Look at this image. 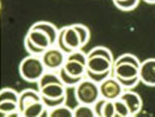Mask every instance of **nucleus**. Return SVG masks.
Instances as JSON below:
<instances>
[{"label":"nucleus","mask_w":155,"mask_h":117,"mask_svg":"<svg viewBox=\"0 0 155 117\" xmlns=\"http://www.w3.org/2000/svg\"><path fill=\"white\" fill-rule=\"evenodd\" d=\"M47 72L41 56L28 55L20 62L19 73L23 80L30 83H37L41 77Z\"/></svg>","instance_id":"obj_1"},{"label":"nucleus","mask_w":155,"mask_h":117,"mask_svg":"<svg viewBox=\"0 0 155 117\" xmlns=\"http://www.w3.org/2000/svg\"><path fill=\"white\" fill-rule=\"evenodd\" d=\"M55 46L59 48L62 52H64L66 55H68L74 51H77V50L83 49L79 32L77 31V29L72 24L59 29V34Z\"/></svg>","instance_id":"obj_2"},{"label":"nucleus","mask_w":155,"mask_h":117,"mask_svg":"<svg viewBox=\"0 0 155 117\" xmlns=\"http://www.w3.org/2000/svg\"><path fill=\"white\" fill-rule=\"evenodd\" d=\"M74 98L79 104L93 105L98 99H101L99 85L94 81L90 80L85 76L84 79L78 83L74 87Z\"/></svg>","instance_id":"obj_3"},{"label":"nucleus","mask_w":155,"mask_h":117,"mask_svg":"<svg viewBox=\"0 0 155 117\" xmlns=\"http://www.w3.org/2000/svg\"><path fill=\"white\" fill-rule=\"evenodd\" d=\"M87 54L82 50H77L66 55L65 63L62 68L67 74L77 78H84L87 71Z\"/></svg>","instance_id":"obj_4"},{"label":"nucleus","mask_w":155,"mask_h":117,"mask_svg":"<svg viewBox=\"0 0 155 117\" xmlns=\"http://www.w3.org/2000/svg\"><path fill=\"white\" fill-rule=\"evenodd\" d=\"M47 71L58 72L64 65L66 60V54L62 52L56 46H52L47 49L41 56Z\"/></svg>","instance_id":"obj_5"},{"label":"nucleus","mask_w":155,"mask_h":117,"mask_svg":"<svg viewBox=\"0 0 155 117\" xmlns=\"http://www.w3.org/2000/svg\"><path fill=\"white\" fill-rule=\"evenodd\" d=\"M99 91H101V98L115 101L117 99H120L121 94L123 93L124 88L120 84V82L112 75L109 78H107L104 81L98 84Z\"/></svg>","instance_id":"obj_6"},{"label":"nucleus","mask_w":155,"mask_h":117,"mask_svg":"<svg viewBox=\"0 0 155 117\" xmlns=\"http://www.w3.org/2000/svg\"><path fill=\"white\" fill-rule=\"evenodd\" d=\"M113 66L114 61L104 56H89L87 59V71L91 73H113Z\"/></svg>","instance_id":"obj_7"},{"label":"nucleus","mask_w":155,"mask_h":117,"mask_svg":"<svg viewBox=\"0 0 155 117\" xmlns=\"http://www.w3.org/2000/svg\"><path fill=\"white\" fill-rule=\"evenodd\" d=\"M139 77L144 85L155 87V58H148L141 62Z\"/></svg>","instance_id":"obj_8"},{"label":"nucleus","mask_w":155,"mask_h":117,"mask_svg":"<svg viewBox=\"0 0 155 117\" xmlns=\"http://www.w3.org/2000/svg\"><path fill=\"white\" fill-rule=\"evenodd\" d=\"M120 99L126 104L127 108L129 110L130 116H136L141 112L142 108H143V101L142 98L140 96L139 93L132 91V89H128V90H124L123 93L121 94Z\"/></svg>","instance_id":"obj_9"},{"label":"nucleus","mask_w":155,"mask_h":117,"mask_svg":"<svg viewBox=\"0 0 155 117\" xmlns=\"http://www.w3.org/2000/svg\"><path fill=\"white\" fill-rule=\"evenodd\" d=\"M25 36H26L34 46H36L37 48H39V49L45 50V51H46L47 49L51 48L52 46H54L51 38H50V36L45 31L41 30V29H35V28H31V27H30L28 32H27Z\"/></svg>","instance_id":"obj_10"},{"label":"nucleus","mask_w":155,"mask_h":117,"mask_svg":"<svg viewBox=\"0 0 155 117\" xmlns=\"http://www.w3.org/2000/svg\"><path fill=\"white\" fill-rule=\"evenodd\" d=\"M140 66L128 62H121V63H114L113 76L120 79H134L139 77Z\"/></svg>","instance_id":"obj_11"},{"label":"nucleus","mask_w":155,"mask_h":117,"mask_svg":"<svg viewBox=\"0 0 155 117\" xmlns=\"http://www.w3.org/2000/svg\"><path fill=\"white\" fill-rule=\"evenodd\" d=\"M67 87L62 82L51 83L48 85L38 88L41 98L46 99H61L67 96Z\"/></svg>","instance_id":"obj_12"},{"label":"nucleus","mask_w":155,"mask_h":117,"mask_svg":"<svg viewBox=\"0 0 155 117\" xmlns=\"http://www.w3.org/2000/svg\"><path fill=\"white\" fill-rule=\"evenodd\" d=\"M41 101V95L39 93L38 89L34 90L31 88H26L24 90H22L20 92V98H19V108L20 112L23 111L24 108H26L27 106L31 105L32 103Z\"/></svg>","instance_id":"obj_13"},{"label":"nucleus","mask_w":155,"mask_h":117,"mask_svg":"<svg viewBox=\"0 0 155 117\" xmlns=\"http://www.w3.org/2000/svg\"><path fill=\"white\" fill-rule=\"evenodd\" d=\"M30 27H31V28H35V29H41V30L46 32L50 36L52 43H53V45L55 46L57 37H58V34H59V29L57 28L56 25L48 21H38V22L33 23Z\"/></svg>","instance_id":"obj_14"},{"label":"nucleus","mask_w":155,"mask_h":117,"mask_svg":"<svg viewBox=\"0 0 155 117\" xmlns=\"http://www.w3.org/2000/svg\"><path fill=\"white\" fill-rule=\"evenodd\" d=\"M47 112H48V109L45 106L44 102H42V99H41V101L32 103L31 105L24 108L23 111L21 112V116L39 117V116H42V115H45V114H47Z\"/></svg>","instance_id":"obj_15"},{"label":"nucleus","mask_w":155,"mask_h":117,"mask_svg":"<svg viewBox=\"0 0 155 117\" xmlns=\"http://www.w3.org/2000/svg\"><path fill=\"white\" fill-rule=\"evenodd\" d=\"M0 115L6 117L21 116L19 103L12 101H0Z\"/></svg>","instance_id":"obj_16"},{"label":"nucleus","mask_w":155,"mask_h":117,"mask_svg":"<svg viewBox=\"0 0 155 117\" xmlns=\"http://www.w3.org/2000/svg\"><path fill=\"white\" fill-rule=\"evenodd\" d=\"M57 82H62L60 79L58 72H52V71H47L41 77L38 81H37V89L44 87L48 84L51 83H57Z\"/></svg>","instance_id":"obj_17"},{"label":"nucleus","mask_w":155,"mask_h":117,"mask_svg":"<svg viewBox=\"0 0 155 117\" xmlns=\"http://www.w3.org/2000/svg\"><path fill=\"white\" fill-rule=\"evenodd\" d=\"M47 115L50 117H74V109L64 104L54 109H50L47 112Z\"/></svg>","instance_id":"obj_18"},{"label":"nucleus","mask_w":155,"mask_h":117,"mask_svg":"<svg viewBox=\"0 0 155 117\" xmlns=\"http://www.w3.org/2000/svg\"><path fill=\"white\" fill-rule=\"evenodd\" d=\"M58 75H59L60 79H61L62 83H63L67 88H74V87L78 85V83H79L82 79L85 78V77L84 78H77V77H72L69 74H67L66 72L64 71L63 68H61L58 71Z\"/></svg>","instance_id":"obj_19"},{"label":"nucleus","mask_w":155,"mask_h":117,"mask_svg":"<svg viewBox=\"0 0 155 117\" xmlns=\"http://www.w3.org/2000/svg\"><path fill=\"white\" fill-rule=\"evenodd\" d=\"M95 112L91 105H85V104H79L74 109V117H94Z\"/></svg>","instance_id":"obj_20"},{"label":"nucleus","mask_w":155,"mask_h":117,"mask_svg":"<svg viewBox=\"0 0 155 117\" xmlns=\"http://www.w3.org/2000/svg\"><path fill=\"white\" fill-rule=\"evenodd\" d=\"M141 0H122V1H113L116 8L122 12H130L136 9Z\"/></svg>","instance_id":"obj_21"},{"label":"nucleus","mask_w":155,"mask_h":117,"mask_svg":"<svg viewBox=\"0 0 155 117\" xmlns=\"http://www.w3.org/2000/svg\"><path fill=\"white\" fill-rule=\"evenodd\" d=\"M87 56L88 57L89 56H104L107 59H111V60L115 61V58H114L113 54H112L111 50L104 46H97V47L92 48L88 53H87Z\"/></svg>","instance_id":"obj_22"},{"label":"nucleus","mask_w":155,"mask_h":117,"mask_svg":"<svg viewBox=\"0 0 155 117\" xmlns=\"http://www.w3.org/2000/svg\"><path fill=\"white\" fill-rule=\"evenodd\" d=\"M19 98L20 93L14 88L5 87V88H2L0 91V101H12L19 103Z\"/></svg>","instance_id":"obj_23"},{"label":"nucleus","mask_w":155,"mask_h":117,"mask_svg":"<svg viewBox=\"0 0 155 117\" xmlns=\"http://www.w3.org/2000/svg\"><path fill=\"white\" fill-rule=\"evenodd\" d=\"M74 27L77 29V31L79 32V35L81 37V42H82V46L83 48L88 44L89 39H90V30L89 28L84 24H81V23H74L72 24Z\"/></svg>","instance_id":"obj_24"},{"label":"nucleus","mask_w":155,"mask_h":117,"mask_svg":"<svg viewBox=\"0 0 155 117\" xmlns=\"http://www.w3.org/2000/svg\"><path fill=\"white\" fill-rule=\"evenodd\" d=\"M115 106V113H116V117H128L130 116L129 110L127 108L126 104L122 101L121 99H117L114 101Z\"/></svg>","instance_id":"obj_25"},{"label":"nucleus","mask_w":155,"mask_h":117,"mask_svg":"<svg viewBox=\"0 0 155 117\" xmlns=\"http://www.w3.org/2000/svg\"><path fill=\"white\" fill-rule=\"evenodd\" d=\"M121 62H128V63H134L136 65L140 66L141 65V60L140 58L134 54L130 53H125V54H122V55L118 56L117 58H115L114 63H121Z\"/></svg>","instance_id":"obj_26"},{"label":"nucleus","mask_w":155,"mask_h":117,"mask_svg":"<svg viewBox=\"0 0 155 117\" xmlns=\"http://www.w3.org/2000/svg\"><path fill=\"white\" fill-rule=\"evenodd\" d=\"M23 44H24V48H25V50H26L27 53H28L29 55L41 56L42 54H44L45 50L39 49V48H37L36 46H34V45L32 44L31 42H30L26 36L24 37V42H23Z\"/></svg>","instance_id":"obj_27"},{"label":"nucleus","mask_w":155,"mask_h":117,"mask_svg":"<svg viewBox=\"0 0 155 117\" xmlns=\"http://www.w3.org/2000/svg\"><path fill=\"white\" fill-rule=\"evenodd\" d=\"M66 99L65 98H61V99H46V98H41L42 102H44L45 106L47 107V109L50 110V109H54L56 107H59L61 105H64L66 103Z\"/></svg>","instance_id":"obj_28"},{"label":"nucleus","mask_w":155,"mask_h":117,"mask_svg":"<svg viewBox=\"0 0 155 117\" xmlns=\"http://www.w3.org/2000/svg\"><path fill=\"white\" fill-rule=\"evenodd\" d=\"M115 78H116V77H115ZM116 79L120 82V84H121L122 87L124 88V90L134 89V87H137L139 85V83H141L140 77H137V78H134V79H120V78H116Z\"/></svg>","instance_id":"obj_29"},{"label":"nucleus","mask_w":155,"mask_h":117,"mask_svg":"<svg viewBox=\"0 0 155 117\" xmlns=\"http://www.w3.org/2000/svg\"><path fill=\"white\" fill-rule=\"evenodd\" d=\"M113 73H102V74H96V73H91V72L86 71V77L89 78L90 80L94 81L95 83L99 84L102 81H104L107 78H109L110 76H112Z\"/></svg>","instance_id":"obj_30"},{"label":"nucleus","mask_w":155,"mask_h":117,"mask_svg":"<svg viewBox=\"0 0 155 117\" xmlns=\"http://www.w3.org/2000/svg\"><path fill=\"white\" fill-rule=\"evenodd\" d=\"M102 117H116L114 101L107 99L102 108Z\"/></svg>","instance_id":"obj_31"},{"label":"nucleus","mask_w":155,"mask_h":117,"mask_svg":"<svg viewBox=\"0 0 155 117\" xmlns=\"http://www.w3.org/2000/svg\"><path fill=\"white\" fill-rule=\"evenodd\" d=\"M107 99H98L95 103L92 105L93 107V110L95 112V116H99V117H102V108H104V105L106 103Z\"/></svg>","instance_id":"obj_32"},{"label":"nucleus","mask_w":155,"mask_h":117,"mask_svg":"<svg viewBox=\"0 0 155 117\" xmlns=\"http://www.w3.org/2000/svg\"><path fill=\"white\" fill-rule=\"evenodd\" d=\"M146 3H149V4H155V0H143Z\"/></svg>","instance_id":"obj_33"},{"label":"nucleus","mask_w":155,"mask_h":117,"mask_svg":"<svg viewBox=\"0 0 155 117\" xmlns=\"http://www.w3.org/2000/svg\"><path fill=\"white\" fill-rule=\"evenodd\" d=\"M113 1H122V0H113Z\"/></svg>","instance_id":"obj_34"}]
</instances>
